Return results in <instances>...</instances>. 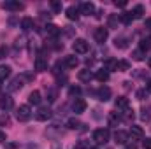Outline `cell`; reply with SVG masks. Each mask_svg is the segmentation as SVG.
<instances>
[{
	"mask_svg": "<svg viewBox=\"0 0 151 149\" xmlns=\"http://www.w3.org/2000/svg\"><path fill=\"white\" fill-rule=\"evenodd\" d=\"M146 91L151 93V81H148V84H146Z\"/></svg>",
	"mask_w": 151,
	"mask_h": 149,
	"instance_id": "obj_47",
	"label": "cell"
},
{
	"mask_svg": "<svg viewBox=\"0 0 151 149\" xmlns=\"http://www.w3.org/2000/svg\"><path fill=\"white\" fill-rule=\"evenodd\" d=\"M84 111H86V102L83 98H76L74 102H72V112L81 114V112H84Z\"/></svg>",
	"mask_w": 151,
	"mask_h": 149,
	"instance_id": "obj_13",
	"label": "cell"
},
{
	"mask_svg": "<svg viewBox=\"0 0 151 149\" xmlns=\"http://www.w3.org/2000/svg\"><path fill=\"white\" fill-rule=\"evenodd\" d=\"M107 121H109V125H111V126H118V125L123 121V116H121L119 112H109Z\"/></svg>",
	"mask_w": 151,
	"mask_h": 149,
	"instance_id": "obj_15",
	"label": "cell"
},
{
	"mask_svg": "<svg viewBox=\"0 0 151 149\" xmlns=\"http://www.w3.org/2000/svg\"><path fill=\"white\" fill-rule=\"evenodd\" d=\"M119 23H121V21H119V16H118V14H111V16L107 18V28H118Z\"/></svg>",
	"mask_w": 151,
	"mask_h": 149,
	"instance_id": "obj_22",
	"label": "cell"
},
{
	"mask_svg": "<svg viewBox=\"0 0 151 149\" xmlns=\"http://www.w3.org/2000/svg\"><path fill=\"white\" fill-rule=\"evenodd\" d=\"M12 105H14V102H12V98H11L9 95L0 97V109H2V111H9Z\"/></svg>",
	"mask_w": 151,
	"mask_h": 149,
	"instance_id": "obj_14",
	"label": "cell"
},
{
	"mask_svg": "<svg viewBox=\"0 0 151 149\" xmlns=\"http://www.w3.org/2000/svg\"><path fill=\"white\" fill-rule=\"evenodd\" d=\"M128 137H132L134 142H135V140H142V139H144V132H142L141 126L132 125V126H130V133H128Z\"/></svg>",
	"mask_w": 151,
	"mask_h": 149,
	"instance_id": "obj_8",
	"label": "cell"
},
{
	"mask_svg": "<svg viewBox=\"0 0 151 149\" xmlns=\"http://www.w3.org/2000/svg\"><path fill=\"white\" fill-rule=\"evenodd\" d=\"M9 123H11L9 116H7V114H2V116H0V126H4V125H9Z\"/></svg>",
	"mask_w": 151,
	"mask_h": 149,
	"instance_id": "obj_37",
	"label": "cell"
},
{
	"mask_svg": "<svg viewBox=\"0 0 151 149\" xmlns=\"http://www.w3.org/2000/svg\"><path fill=\"white\" fill-rule=\"evenodd\" d=\"M0 88H2V84H0Z\"/></svg>",
	"mask_w": 151,
	"mask_h": 149,
	"instance_id": "obj_50",
	"label": "cell"
},
{
	"mask_svg": "<svg viewBox=\"0 0 151 149\" xmlns=\"http://www.w3.org/2000/svg\"><path fill=\"white\" fill-rule=\"evenodd\" d=\"M11 75V67L9 65H0V81L7 79Z\"/></svg>",
	"mask_w": 151,
	"mask_h": 149,
	"instance_id": "obj_30",
	"label": "cell"
},
{
	"mask_svg": "<svg viewBox=\"0 0 151 149\" xmlns=\"http://www.w3.org/2000/svg\"><path fill=\"white\" fill-rule=\"evenodd\" d=\"M0 142H5V133L4 132H0Z\"/></svg>",
	"mask_w": 151,
	"mask_h": 149,
	"instance_id": "obj_46",
	"label": "cell"
},
{
	"mask_svg": "<svg viewBox=\"0 0 151 149\" xmlns=\"http://www.w3.org/2000/svg\"><path fill=\"white\" fill-rule=\"evenodd\" d=\"M21 28H23L25 32L32 30V28H34V19H32V18H23V19H21Z\"/></svg>",
	"mask_w": 151,
	"mask_h": 149,
	"instance_id": "obj_27",
	"label": "cell"
},
{
	"mask_svg": "<svg viewBox=\"0 0 151 149\" xmlns=\"http://www.w3.org/2000/svg\"><path fill=\"white\" fill-rule=\"evenodd\" d=\"M25 46H27V39L23 37V35L16 39V42H14V49H16V51H18V49H23Z\"/></svg>",
	"mask_w": 151,
	"mask_h": 149,
	"instance_id": "obj_31",
	"label": "cell"
},
{
	"mask_svg": "<svg viewBox=\"0 0 151 149\" xmlns=\"http://www.w3.org/2000/svg\"><path fill=\"white\" fill-rule=\"evenodd\" d=\"M128 140H130V137L125 130H116L114 132V142L116 144H127Z\"/></svg>",
	"mask_w": 151,
	"mask_h": 149,
	"instance_id": "obj_10",
	"label": "cell"
},
{
	"mask_svg": "<svg viewBox=\"0 0 151 149\" xmlns=\"http://www.w3.org/2000/svg\"><path fill=\"white\" fill-rule=\"evenodd\" d=\"M69 95H70V97H77V95H81V88H79V86H70V90H69Z\"/></svg>",
	"mask_w": 151,
	"mask_h": 149,
	"instance_id": "obj_36",
	"label": "cell"
},
{
	"mask_svg": "<svg viewBox=\"0 0 151 149\" xmlns=\"http://www.w3.org/2000/svg\"><path fill=\"white\" fill-rule=\"evenodd\" d=\"M142 146L144 149H151V139H142Z\"/></svg>",
	"mask_w": 151,
	"mask_h": 149,
	"instance_id": "obj_40",
	"label": "cell"
},
{
	"mask_svg": "<svg viewBox=\"0 0 151 149\" xmlns=\"http://www.w3.org/2000/svg\"><path fill=\"white\" fill-rule=\"evenodd\" d=\"M114 105H116V109H118L119 114H125L127 111H130V102H128V98H125V97H118L116 102H114Z\"/></svg>",
	"mask_w": 151,
	"mask_h": 149,
	"instance_id": "obj_5",
	"label": "cell"
},
{
	"mask_svg": "<svg viewBox=\"0 0 151 149\" xmlns=\"http://www.w3.org/2000/svg\"><path fill=\"white\" fill-rule=\"evenodd\" d=\"M76 149H88V146H86L84 142H79V144L76 146Z\"/></svg>",
	"mask_w": 151,
	"mask_h": 149,
	"instance_id": "obj_43",
	"label": "cell"
},
{
	"mask_svg": "<svg viewBox=\"0 0 151 149\" xmlns=\"http://www.w3.org/2000/svg\"><path fill=\"white\" fill-rule=\"evenodd\" d=\"M95 79H97V81H100V82H106V81H109V72H107L106 69H100V70H97Z\"/></svg>",
	"mask_w": 151,
	"mask_h": 149,
	"instance_id": "obj_25",
	"label": "cell"
},
{
	"mask_svg": "<svg viewBox=\"0 0 151 149\" xmlns=\"http://www.w3.org/2000/svg\"><path fill=\"white\" fill-rule=\"evenodd\" d=\"M35 70H39V72L47 70V60L44 56H37L35 58Z\"/></svg>",
	"mask_w": 151,
	"mask_h": 149,
	"instance_id": "obj_18",
	"label": "cell"
},
{
	"mask_svg": "<svg viewBox=\"0 0 151 149\" xmlns=\"http://www.w3.org/2000/svg\"><path fill=\"white\" fill-rule=\"evenodd\" d=\"M114 46L118 49H127L128 47V39L127 37H116L114 39Z\"/></svg>",
	"mask_w": 151,
	"mask_h": 149,
	"instance_id": "obj_24",
	"label": "cell"
},
{
	"mask_svg": "<svg viewBox=\"0 0 151 149\" xmlns=\"http://www.w3.org/2000/svg\"><path fill=\"white\" fill-rule=\"evenodd\" d=\"M25 81H27V75H18L11 81V84L7 86V91H18L25 86Z\"/></svg>",
	"mask_w": 151,
	"mask_h": 149,
	"instance_id": "obj_4",
	"label": "cell"
},
{
	"mask_svg": "<svg viewBox=\"0 0 151 149\" xmlns=\"http://www.w3.org/2000/svg\"><path fill=\"white\" fill-rule=\"evenodd\" d=\"M109 137H111V133H109L107 128H97V130L93 132V140H95L97 144H106V142L109 140Z\"/></svg>",
	"mask_w": 151,
	"mask_h": 149,
	"instance_id": "obj_1",
	"label": "cell"
},
{
	"mask_svg": "<svg viewBox=\"0 0 151 149\" xmlns=\"http://www.w3.org/2000/svg\"><path fill=\"white\" fill-rule=\"evenodd\" d=\"M95 12V5L91 2H83L81 7H79V14H84V16H90Z\"/></svg>",
	"mask_w": 151,
	"mask_h": 149,
	"instance_id": "obj_12",
	"label": "cell"
},
{
	"mask_svg": "<svg viewBox=\"0 0 151 149\" xmlns=\"http://www.w3.org/2000/svg\"><path fill=\"white\" fill-rule=\"evenodd\" d=\"M150 47H151V39H142L141 44H139V49H141L142 53H146Z\"/></svg>",
	"mask_w": 151,
	"mask_h": 149,
	"instance_id": "obj_32",
	"label": "cell"
},
{
	"mask_svg": "<svg viewBox=\"0 0 151 149\" xmlns=\"http://www.w3.org/2000/svg\"><path fill=\"white\" fill-rule=\"evenodd\" d=\"M72 49H74V53H77V54H86L90 51V44L84 39H76L74 44H72Z\"/></svg>",
	"mask_w": 151,
	"mask_h": 149,
	"instance_id": "obj_2",
	"label": "cell"
},
{
	"mask_svg": "<svg viewBox=\"0 0 151 149\" xmlns=\"http://www.w3.org/2000/svg\"><path fill=\"white\" fill-rule=\"evenodd\" d=\"M28 102H30L32 105H39V104H40V91L34 90V91L28 95Z\"/></svg>",
	"mask_w": 151,
	"mask_h": 149,
	"instance_id": "obj_23",
	"label": "cell"
},
{
	"mask_svg": "<svg viewBox=\"0 0 151 149\" xmlns=\"http://www.w3.org/2000/svg\"><path fill=\"white\" fill-rule=\"evenodd\" d=\"M16 117H18V121H21V123L28 121V119L32 117V109H30V105H19L18 111H16Z\"/></svg>",
	"mask_w": 151,
	"mask_h": 149,
	"instance_id": "obj_3",
	"label": "cell"
},
{
	"mask_svg": "<svg viewBox=\"0 0 151 149\" xmlns=\"http://www.w3.org/2000/svg\"><path fill=\"white\" fill-rule=\"evenodd\" d=\"M142 114H141V117H142V121H150V112L146 111V109H142Z\"/></svg>",
	"mask_w": 151,
	"mask_h": 149,
	"instance_id": "obj_39",
	"label": "cell"
},
{
	"mask_svg": "<svg viewBox=\"0 0 151 149\" xmlns=\"http://www.w3.org/2000/svg\"><path fill=\"white\" fill-rule=\"evenodd\" d=\"M111 88H107V86H100L99 88V91H97V98L100 100V102H107L109 98H111Z\"/></svg>",
	"mask_w": 151,
	"mask_h": 149,
	"instance_id": "obj_9",
	"label": "cell"
},
{
	"mask_svg": "<svg viewBox=\"0 0 151 149\" xmlns=\"http://www.w3.org/2000/svg\"><path fill=\"white\" fill-rule=\"evenodd\" d=\"M51 9H53L55 12H60V11H62V2H58V0H53V2H51Z\"/></svg>",
	"mask_w": 151,
	"mask_h": 149,
	"instance_id": "obj_35",
	"label": "cell"
},
{
	"mask_svg": "<svg viewBox=\"0 0 151 149\" xmlns=\"http://www.w3.org/2000/svg\"><path fill=\"white\" fill-rule=\"evenodd\" d=\"M2 7H4L5 11H11V12H18V11L23 9V4L18 2V0H9V2H4Z\"/></svg>",
	"mask_w": 151,
	"mask_h": 149,
	"instance_id": "obj_7",
	"label": "cell"
},
{
	"mask_svg": "<svg viewBox=\"0 0 151 149\" xmlns=\"http://www.w3.org/2000/svg\"><path fill=\"white\" fill-rule=\"evenodd\" d=\"M83 126V123L77 119V117H69L67 119V128H70V130H79Z\"/></svg>",
	"mask_w": 151,
	"mask_h": 149,
	"instance_id": "obj_21",
	"label": "cell"
},
{
	"mask_svg": "<svg viewBox=\"0 0 151 149\" xmlns=\"http://www.w3.org/2000/svg\"><path fill=\"white\" fill-rule=\"evenodd\" d=\"M88 149H99V148H88Z\"/></svg>",
	"mask_w": 151,
	"mask_h": 149,
	"instance_id": "obj_49",
	"label": "cell"
},
{
	"mask_svg": "<svg viewBox=\"0 0 151 149\" xmlns=\"http://www.w3.org/2000/svg\"><path fill=\"white\" fill-rule=\"evenodd\" d=\"M150 69H151V56H150Z\"/></svg>",
	"mask_w": 151,
	"mask_h": 149,
	"instance_id": "obj_48",
	"label": "cell"
},
{
	"mask_svg": "<svg viewBox=\"0 0 151 149\" xmlns=\"http://www.w3.org/2000/svg\"><path fill=\"white\" fill-rule=\"evenodd\" d=\"M46 34H47V37L56 39L60 35V28H58L56 25H53V23H47V25H46Z\"/></svg>",
	"mask_w": 151,
	"mask_h": 149,
	"instance_id": "obj_17",
	"label": "cell"
},
{
	"mask_svg": "<svg viewBox=\"0 0 151 149\" xmlns=\"http://www.w3.org/2000/svg\"><path fill=\"white\" fill-rule=\"evenodd\" d=\"M144 27H146L148 30H151V18H148V19L144 21Z\"/></svg>",
	"mask_w": 151,
	"mask_h": 149,
	"instance_id": "obj_44",
	"label": "cell"
},
{
	"mask_svg": "<svg viewBox=\"0 0 151 149\" xmlns=\"http://www.w3.org/2000/svg\"><path fill=\"white\" fill-rule=\"evenodd\" d=\"M144 54H146V53H142L141 49H135L132 56H134V60H135V62H142V60H144Z\"/></svg>",
	"mask_w": 151,
	"mask_h": 149,
	"instance_id": "obj_34",
	"label": "cell"
},
{
	"mask_svg": "<svg viewBox=\"0 0 151 149\" xmlns=\"http://www.w3.org/2000/svg\"><path fill=\"white\" fill-rule=\"evenodd\" d=\"M116 70L127 72V70H130V63H128L127 60H118V62H116Z\"/></svg>",
	"mask_w": 151,
	"mask_h": 149,
	"instance_id": "obj_26",
	"label": "cell"
},
{
	"mask_svg": "<svg viewBox=\"0 0 151 149\" xmlns=\"http://www.w3.org/2000/svg\"><path fill=\"white\" fill-rule=\"evenodd\" d=\"M93 37H95V40H97L99 44H104V42L107 40V37H109V30L104 28V27H99V28L93 32Z\"/></svg>",
	"mask_w": 151,
	"mask_h": 149,
	"instance_id": "obj_6",
	"label": "cell"
},
{
	"mask_svg": "<svg viewBox=\"0 0 151 149\" xmlns=\"http://www.w3.org/2000/svg\"><path fill=\"white\" fill-rule=\"evenodd\" d=\"M114 4H116V5H118V7H125V5H127V2H125V0H119V2H118V0H116V2H114Z\"/></svg>",
	"mask_w": 151,
	"mask_h": 149,
	"instance_id": "obj_42",
	"label": "cell"
},
{
	"mask_svg": "<svg viewBox=\"0 0 151 149\" xmlns=\"http://www.w3.org/2000/svg\"><path fill=\"white\" fill-rule=\"evenodd\" d=\"M77 77H79V81H83V82H90V81L93 79V74H91L90 69H84V70H79Z\"/></svg>",
	"mask_w": 151,
	"mask_h": 149,
	"instance_id": "obj_19",
	"label": "cell"
},
{
	"mask_svg": "<svg viewBox=\"0 0 151 149\" xmlns=\"http://www.w3.org/2000/svg\"><path fill=\"white\" fill-rule=\"evenodd\" d=\"M56 97H58L56 90H55V88H49V90H47V102H49V104H53V102L56 100Z\"/></svg>",
	"mask_w": 151,
	"mask_h": 149,
	"instance_id": "obj_33",
	"label": "cell"
},
{
	"mask_svg": "<svg viewBox=\"0 0 151 149\" xmlns=\"http://www.w3.org/2000/svg\"><path fill=\"white\" fill-rule=\"evenodd\" d=\"M7 53H9V49H7L5 46H0V60L7 58Z\"/></svg>",
	"mask_w": 151,
	"mask_h": 149,
	"instance_id": "obj_38",
	"label": "cell"
},
{
	"mask_svg": "<svg viewBox=\"0 0 151 149\" xmlns=\"http://www.w3.org/2000/svg\"><path fill=\"white\" fill-rule=\"evenodd\" d=\"M67 18L70 19V21H76L77 18H79V9L77 7H74V5H70V7H67Z\"/></svg>",
	"mask_w": 151,
	"mask_h": 149,
	"instance_id": "obj_20",
	"label": "cell"
},
{
	"mask_svg": "<svg viewBox=\"0 0 151 149\" xmlns=\"http://www.w3.org/2000/svg\"><path fill=\"white\" fill-rule=\"evenodd\" d=\"M63 65H65L67 69H76V67L79 65V60H77V56H74V54H69V56H65Z\"/></svg>",
	"mask_w": 151,
	"mask_h": 149,
	"instance_id": "obj_16",
	"label": "cell"
},
{
	"mask_svg": "<svg viewBox=\"0 0 151 149\" xmlns=\"http://www.w3.org/2000/svg\"><path fill=\"white\" fill-rule=\"evenodd\" d=\"M144 95H146V90H141V91H137V98H139V100H144Z\"/></svg>",
	"mask_w": 151,
	"mask_h": 149,
	"instance_id": "obj_41",
	"label": "cell"
},
{
	"mask_svg": "<svg viewBox=\"0 0 151 149\" xmlns=\"http://www.w3.org/2000/svg\"><path fill=\"white\" fill-rule=\"evenodd\" d=\"M51 116H53V112H51L49 107H40V109L35 112V119H39V121H47Z\"/></svg>",
	"mask_w": 151,
	"mask_h": 149,
	"instance_id": "obj_11",
	"label": "cell"
},
{
	"mask_svg": "<svg viewBox=\"0 0 151 149\" xmlns=\"http://www.w3.org/2000/svg\"><path fill=\"white\" fill-rule=\"evenodd\" d=\"M119 21H121L123 25H130V23L134 21L132 12H123V14H119Z\"/></svg>",
	"mask_w": 151,
	"mask_h": 149,
	"instance_id": "obj_28",
	"label": "cell"
},
{
	"mask_svg": "<svg viewBox=\"0 0 151 149\" xmlns=\"http://www.w3.org/2000/svg\"><path fill=\"white\" fill-rule=\"evenodd\" d=\"M127 144H128V142H127ZM127 149H137V148H135V142H132V144H128V146H127Z\"/></svg>",
	"mask_w": 151,
	"mask_h": 149,
	"instance_id": "obj_45",
	"label": "cell"
},
{
	"mask_svg": "<svg viewBox=\"0 0 151 149\" xmlns=\"http://www.w3.org/2000/svg\"><path fill=\"white\" fill-rule=\"evenodd\" d=\"M142 14H144V7H142V5H135V7H134V11H132L134 19H141V18H142Z\"/></svg>",
	"mask_w": 151,
	"mask_h": 149,
	"instance_id": "obj_29",
	"label": "cell"
}]
</instances>
